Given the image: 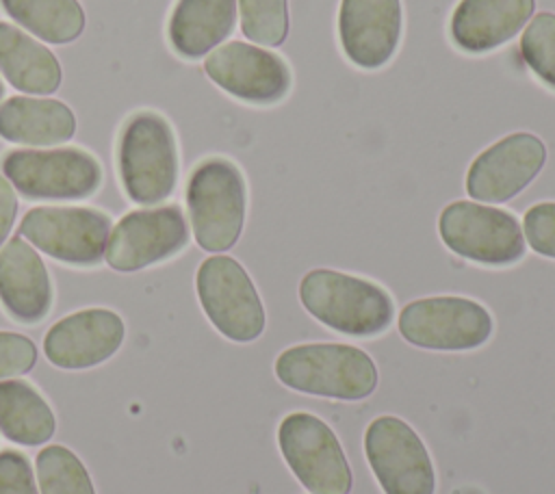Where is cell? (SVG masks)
<instances>
[{
  "mask_svg": "<svg viewBox=\"0 0 555 494\" xmlns=\"http://www.w3.org/2000/svg\"><path fill=\"white\" fill-rule=\"evenodd\" d=\"M299 301L325 327L356 338L386 332L395 316L392 297L379 284L334 269L308 271Z\"/></svg>",
  "mask_w": 555,
  "mask_h": 494,
  "instance_id": "cell-1",
  "label": "cell"
},
{
  "mask_svg": "<svg viewBox=\"0 0 555 494\" xmlns=\"http://www.w3.org/2000/svg\"><path fill=\"white\" fill-rule=\"evenodd\" d=\"M275 377L291 390L360 401L377 388V366L362 349L343 342H310L284 349L275 360Z\"/></svg>",
  "mask_w": 555,
  "mask_h": 494,
  "instance_id": "cell-2",
  "label": "cell"
},
{
  "mask_svg": "<svg viewBox=\"0 0 555 494\" xmlns=\"http://www.w3.org/2000/svg\"><path fill=\"white\" fill-rule=\"evenodd\" d=\"M186 206L197 245L204 251H228L243 232L247 188L241 169L225 158L195 167L186 184Z\"/></svg>",
  "mask_w": 555,
  "mask_h": 494,
  "instance_id": "cell-3",
  "label": "cell"
},
{
  "mask_svg": "<svg viewBox=\"0 0 555 494\" xmlns=\"http://www.w3.org/2000/svg\"><path fill=\"white\" fill-rule=\"evenodd\" d=\"M119 176L137 204L167 199L178 180V147L171 126L156 113H137L119 136Z\"/></svg>",
  "mask_w": 555,
  "mask_h": 494,
  "instance_id": "cell-4",
  "label": "cell"
},
{
  "mask_svg": "<svg viewBox=\"0 0 555 494\" xmlns=\"http://www.w3.org/2000/svg\"><path fill=\"white\" fill-rule=\"evenodd\" d=\"M442 243L470 262L507 266L525 256V234L514 214L477 202H451L438 217Z\"/></svg>",
  "mask_w": 555,
  "mask_h": 494,
  "instance_id": "cell-5",
  "label": "cell"
},
{
  "mask_svg": "<svg viewBox=\"0 0 555 494\" xmlns=\"http://www.w3.org/2000/svg\"><path fill=\"white\" fill-rule=\"evenodd\" d=\"M288 468L310 494H349L351 468L336 433L319 416L293 412L278 427Z\"/></svg>",
  "mask_w": 555,
  "mask_h": 494,
  "instance_id": "cell-6",
  "label": "cell"
},
{
  "mask_svg": "<svg viewBox=\"0 0 555 494\" xmlns=\"http://www.w3.org/2000/svg\"><path fill=\"white\" fill-rule=\"evenodd\" d=\"M204 314L232 342H251L264 332V308L247 271L230 256L206 258L195 275Z\"/></svg>",
  "mask_w": 555,
  "mask_h": 494,
  "instance_id": "cell-7",
  "label": "cell"
},
{
  "mask_svg": "<svg viewBox=\"0 0 555 494\" xmlns=\"http://www.w3.org/2000/svg\"><path fill=\"white\" fill-rule=\"evenodd\" d=\"M4 178L26 197L82 199L102 182L100 162L78 147L15 150L2 160Z\"/></svg>",
  "mask_w": 555,
  "mask_h": 494,
  "instance_id": "cell-8",
  "label": "cell"
},
{
  "mask_svg": "<svg viewBox=\"0 0 555 494\" xmlns=\"http://www.w3.org/2000/svg\"><path fill=\"white\" fill-rule=\"evenodd\" d=\"M397 327L410 344L421 349L470 351L492 336V316L466 297H425L401 310Z\"/></svg>",
  "mask_w": 555,
  "mask_h": 494,
  "instance_id": "cell-9",
  "label": "cell"
},
{
  "mask_svg": "<svg viewBox=\"0 0 555 494\" xmlns=\"http://www.w3.org/2000/svg\"><path fill=\"white\" fill-rule=\"evenodd\" d=\"M20 234L54 260L91 266L104 258L111 219L93 208L39 206L22 217Z\"/></svg>",
  "mask_w": 555,
  "mask_h": 494,
  "instance_id": "cell-10",
  "label": "cell"
},
{
  "mask_svg": "<svg viewBox=\"0 0 555 494\" xmlns=\"http://www.w3.org/2000/svg\"><path fill=\"white\" fill-rule=\"evenodd\" d=\"M364 453L384 494H434L431 457L405 420L377 416L364 431Z\"/></svg>",
  "mask_w": 555,
  "mask_h": 494,
  "instance_id": "cell-11",
  "label": "cell"
},
{
  "mask_svg": "<svg viewBox=\"0 0 555 494\" xmlns=\"http://www.w3.org/2000/svg\"><path fill=\"white\" fill-rule=\"evenodd\" d=\"M186 243L189 227L178 206L132 210L111 232L106 262L130 273L176 256Z\"/></svg>",
  "mask_w": 555,
  "mask_h": 494,
  "instance_id": "cell-12",
  "label": "cell"
},
{
  "mask_svg": "<svg viewBox=\"0 0 555 494\" xmlns=\"http://www.w3.org/2000/svg\"><path fill=\"white\" fill-rule=\"evenodd\" d=\"M544 143L531 132H514L486 147L466 171L470 199L503 204L525 191L542 171Z\"/></svg>",
  "mask_w": 555,
  "mask_h": 494,
  "instance_id": "cell-13",
  "label": "cell"
},
{
  "mask_svg": "<svg viewBox=\"0 0 555 494\" xmlns=\"http://www.w3.org/2000/svg\"><path fill=\"white\" fill-rule=\"evenodd\" d=\"M204 72L217 87L251 104H275L291 91L286 61L245 41L217 46L206 56Z\"/></svg>",
  "mask_w": 555,
  "mask_h": 494,
  "instance_id": "cell-14",
  "label": "cell"
},
{
  "mask_svg": "<svg viewBox=\"0 0 555 494\" xmlns=\"http://www.w3.org/2000/svg\"><path fill=\"white\" fill-rule=\"evenodd\" d=\"M124 336L126 327L119 314L89 308L56 321L43 338V351L50 364L65 370H82L115 355Z\"/></svg>",
  "mask_w": 555,
  "mask_h": 494,
  "instance_id": "cell-15",
  "label": "cell"
},
{
  "mask_svg": "<svg viewBox=\"0 0 555 494\" xmlns=\"http://www.w3.org/2000/svg\"><path fill=\"white\" fill-rule=\"evenodd\" d=\"M338 37L353 65L362 69L384 67L401 41V0H343Z\"/></svg>",
  "mask_w": 555,
  "mask_h": 494,
  "instance_id": "cell-16",
  "label": "cell"
},
{
  "mask_svg": "<svg viewBox=\"0 0 555 494\" xmlns=\"http://www.w3.org/2000/svg\"><path fill=\"white\" fill-rule=\"evenodd\" d=\"M0 303L20 323L43 321L52 306L48 269L22 236L0 249Z\"/></svg>",
  "mask_w": 555,
  "mask_h": 494,
  "instance_id": "cell-17",
  "label": "cell"
},
{
  "mask_svg": "<svg viewBox=\"0 0 555 494\" xmlns=\"http://www.w3.org/2000/svg\"><path fill=\"white\" fill-rule=\"evenodd\" d=\"M533 9L535 0H460L451 15V39L468 54L490 52L514 39Z\"/></svg>",
  "mask_w": 555,
  "mask_h": 494,
  "instance_id": "cell-18",
  "label": "cell"
},
{
  "mask_svg": "<svg viewBox=\"0 0 555 494\" xmlns=\"http://www.w3.org/2000/svg\"><path fill=\"white\" fill-rule=\"evenodd\" d=\"M74 132L76 117L61 100L13 95L0 104V136L11 143L54 145Z\"/></svg>",
  "mask_w": 555,
  "mask_h": 494,
  "instance_id": "cell-19",
  "label": "cell"
},
{
  "mask_svg": "<svg viewBox=\"0 0 555 494\" xmlns=\"http://www.w3.org/2000/svg\"><path fill=\"white\" fill-rule=\"evenodd\" d=\"M236 0H178L169 20V41L178 54L199 58L234 28Z\"/></svg>",
  "mask_w": 555,
  "mask_h": 494,
  "instance_id": "cell-20",
  "label": "cell"
},
{
  "mask_svg": "<svg viewBox=\"0 0 555 494\" xmlns=\"http://www.w3.org/2000/svg\"><path fill=\"white\" fill-rule=\"evenodd\" d=\"M0 72L24 93L48 95L61 84V65L56 56L35 37L0 22Z\"/></svg>",
  "mask_w": 555,
  "mask_h": 494,
  "instance_id": "cell-21",
  "label": "cell"
},
{
  "mask_svg": "<svg viewBox=\"0 0 555 494\" xmlns=\"http://www.w3.org/2000/svg\"><path fill=\"white\" fill-rule=\"evenodd\" d=\"M56 431L46 399L22 379L0 381V433L22 446H39Z\"/></svg>",
  "mask_w": 555,
  "mask_h": 494,
  "instance_id": "cell-22",
  "label": "cell"
},
{
  "mask_svg": "<svg viewBox=\"0 0 555 494\" xmlns=\"http://www.w3.org/2000/svg\"><path fill=\"white\" fill-rule=\"evenodd\" d=\"M4 11L28 32L48 43H69L85 28L78 0H0Z\"/></svg>",
  "mask_w": 555,
  "mask_h": 494,
  "instance_id": "cell-23",
  "label": "cell"
},
{
  "mask_svg": "<svg viewBox=\"0 0 555 494\" xmlns=\"http://www.w3.org/2000/svg\"><path fill=\"white\" fill-rule=\"evenodd\" d=\"M41 494H95L85 464L65 446L50 444L37 455Z\"/></svg>",
  "mask_w": 555,
  "mask_h": 494,
  "instance_id": "cell-24",
  "label": "cell"
},
{
  "mask_svg": "<svg viewBox=\"0 0 555 494\" xmlns=\"http://www.w3.org/2000/svg\"><path fill=\"white\" fill-rule=\"evenodd\" d=\"M241 30L260 46H280L288 35V0H238Z\"/></svg>",
  "mask_w": 555,
  "mask_h": 494,
  "instance_id": "cell-25",
  "label": "cell"
},
{
  "mask_svg": "<svg viewBox=\"0 0 555 494\" xmlns=\"http://www.w3.org/2000/svg\"><path fill=\"white\" fill-rule=\"evenodd\" d=\"M520 52L531 72L555 89V13H538L520 37Z\"/></svg>",
  "mask_w": 555,
  "mask_h": 494,
  "instance_id": "cell-26",
  "label": "cell"
},
{
  "mask_svg": "<svg viewBox=\"0 0 555 494\" xmlns=\"http://www.w3.org/2000/svg\"><path fill=\"white\" fill-rule=\"evenodd\" d=\"M522 234L529 247L555 260V202H540L522 217Z\"/></svg>",
  "mask_w": 555,
  "mask_h": 494,
  "instance_id": "cell-27",
  "label": "cell"
},
{
  "mask_svg": "<svg viewBox=\"0 0 555 494\" xmlns=\"http://www.w3.org/2000/svg\"><path fill=\"white\" fill-rule=\"evenodd\" d=\"M37 362V347L15 332H0V379L28 373Z\"/></svg>",
  "mask_w": 555,
  "mask_h": 494,
  "instance_id": "cell-28",
  "label": "cell"
},
{
  "mask_svg": "<svg viewBox=\"0 0 555 494\" xmlns=\"http://www.w3.org/2000/svg\"><path fill=\"white\" fill-rule=\"evenodd\" d=\"M0 494H39L26 455L17 451H0Z\"/></svg>",
  "mask_w": 555,
  "mask_h": 494,
  "instance_id": "cell-29",
  "label": "cell"
},
{
  "mask_svg": "<svg viewBox=\"0 0 555 494\" xmlns=\"http://www.w3.org/2000/svg\"><path fill=\"white\" fill-rule=\"evenodd\" d=\"M17 214V197L13 184L0 176V245L7 240Z\"/></svg>",
  "mask_w": 555,
  "mask_h": 494,
  "instance_id": "cell-30",
  "label": "cell"
},
{
  "mask_svg": "<svg viewBox=\"0 0 555 494\" xmlns=\"http://www.w3.org/2000/svg\"><path fill=\"white\" fill-rule=\"evenodd\" d=\"M2 91H4V89H2V84H0V98H2Z\"/></svg>",
  "mask_w": 555,
  "mask_h": 494,
  "instance_id": "cell-31",
  "label": "cell"
}]
</instances>
